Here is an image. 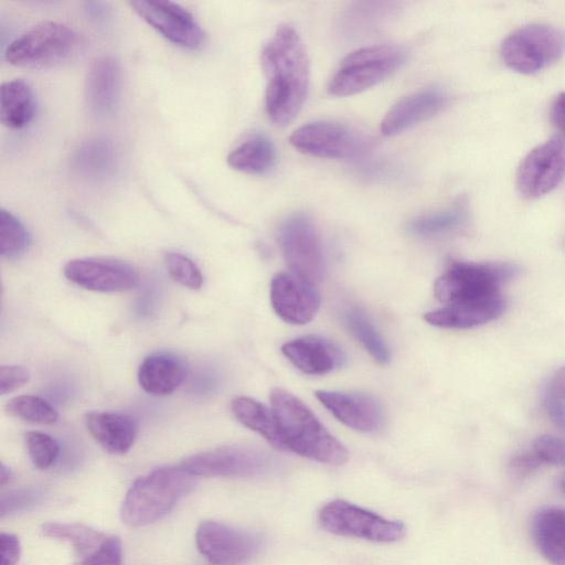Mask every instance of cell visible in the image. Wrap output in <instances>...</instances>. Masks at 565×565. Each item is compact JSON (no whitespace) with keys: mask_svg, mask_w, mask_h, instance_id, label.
<instances>
[{"mask_svg":"<svg viewBox=\"0 0 565 565\" xmlns=\"http://www.w3.org/2000/svg\"><path fill=\"white\" fill-rule=\"evenodd\" d=\"M278 239L291 273L313 285L322 280L326 266L321 241L316 225L307 215L295 214L284 221Z\"/></svg>","mask_w":565,"mask_h":565,"instance_id":"11","label":"cell"},{"mask_svg":"<svg viewBox=\"0 0 565 565\" xmlns=\"http://www.w3.org/2000/svg\"><path fill=\"white\" fill-rule=\"evenodd\" d=\"M319 521L333 534L381 543L395 542L406 532L403 523L386 520L343 500L326 504L319 513Z\"/></svg>","mask_w":565,"mask_h":565,"instance_id":"10","label":"cell"},{"mask_svg":"<svg viewBox=\"0 0 565 565\" xmlns=\"http://www.w3.org/2000/svg\"><path fill=\"white\" fill-rule=\"evenodd\" d=\"M564 33L546 23H531L519 28L502 42L500 53L504 64L521 74H534L564 53Z\"/></svg>","mask_w":565,"mask_h":565,"instance_id":"7","label":"cell"},{"mask_svg":"<svg viewBox=\"0 0 565 565\" xmlns=\"http://www.w3.org/2000/svg\"><path fill=\"white\" fill-rule=\"evenodd\" d=\"M195 543L199 552L215 565H238L255 556L263 539L255 532L232 527L217 521L201 522Z\"/></svg>","mask_w":565,"mask_h":565,"instance_id":"13","label":"cell"},{"mask_svg":"<svg viewBox=\"0 0 565 565\" xmlns=\"http://www.w3.org/2000/svg\"><path fill=\"white\" fill-rule=\"evenodd\" d=\"M565 179V138L555 136L533 148L520 162L515 184L526 199L553 191Z\"/></svg>","mask_w":565,"mask_h":565,"instance_id":"12","label":"cell"},{"mask_svg":"<svg viewBox=\"0 0 565 565\" xmlns=\"http://www.w3.org/2000/svg\"><path fill=\"white\" fill-rule=\"evenodd\" d=\"M270 301L280 319L291 324H305L317 313L320 296L313 284L284 271L271 279Z\"/></svg>","mask_w":565,"mask_h":565,"instance_id":"16","label":"cell"},{"mask_svg":"<svg viewBox=\"0 0 565 565\" xmlns=\"http://www.w3.org/2000/svg\"><path fill=\"white\" fill-rule=\"evenodd\" d=\"M450 97L443 88L427 87L399 99L385 114L381 131L385 136L401 134L443 111Z\"/></svg>","mask_w":565,"mask_h":565,"instance_id":"18","label":"cell"},{"mask_svg":"<svg viewBox=\"0 0 565 565\" xmlns=\"http://www.w3.org/2000/svg\"><path fill=\"white\" fill-rule=\"evenodd\" d=\"M541 465L540 460L531 451L530 454H522L513 458L512 468L519 473L525 475Z\"/></svg>","mask_w":565,"mask_h":565,"instance_id":"41","label":"cell"},{"mask_svg":"<svg viewBox=\"0 0 565 565\" xmlns=\"http://www.w3.org/2000/svg\"><path fill=\"white\" fill-rule=\"evenodd\" d=\"M291 146L310 156L354 159L373 147L372 138L351 126L333 121H315L297 128L289 137Z\"/></svg>","mask_w":565,"mask_h":565,"instance_id":"8","label":"cell"},{"mask_svg":"<svg viewBox=\"0 0 565 565\" xmlns=\"http://www.w3.org/2000/svg\"><path fill=\"white\" fill-rule=\"evenodd\" d=\"M343 321L351 334L377 363H388V348L363 309L356 306L347 308L343 312Z\"/></svg>","mask_w":565,"mask_h":565,"instance_id":"30","label":"cell"},{"mask_svg":"<svg viewBox=\"0 0 565 565\" xmlns=\"http://www.w3.org/2000/svg\"><path fill=\"white\" fill-rule=\"evenodd\" d=\"M85 424L102 448L113 455L126 454L138 434L134 418L121 413L90 412L85 417Z\"/></svg>","mask_w":565,"mask_h":565,"instance_id":"22","label":"cell"},{"mask_svg":"<svg viewBox=\"0 0 565 565\" xmlns=\"http://www.w3.org/2000/svg\"><path fill=\"white\" fill-rule=\"evenodd\" d=\"M260 65L267 79L265 107L277 126L291 122L306 100L310 65L306 46L289 24H280L260 53Z\"/></svg>","mask_w":565,"mask_h":565,"instance_id":"1","label":"cell"},{"mask_svg":"<svg viewBox=\"0 0 565 565\" xmlns=\"http://www.w3.org/2000/svg\"><path fill=\"white\" fill-rule=\"evenodd\" d=\"M532 452L541 463L565 466V439L553 435L539 436L532 446Z\"/></svg>","mask_w":565,"mask_h":565,"instance_id":"36","label":"cell"},{"mask_svg":"<svg viewBox=\"0 0 565 565\" xmlns=\"http://www.w3.org/2000/svg\"><path fill=\"white\" fill-rule=\"evenodd\" d=\"M467 218L466 203L457 201L443 210L418 215L409 221L407 231L418 238H439L460 230Z\"/></svg>","mask_w":565,"mask_h":565,"instance_id":"28","label":"cell"},{"mask_svg":"<svg viewBox=\"0 0 565 565\" xmlns=\"http://www.w3.org/2000/svg\"><path fill=\"white\" fill-rule=\"evenodd\" d=\"M121 74L118 61L110 55L90 64L85 81V99L89 113L97 118L114 114L120 98Z\"/></svg>","mask_w":565,"mask_h":565,"instance_id":"20","label":"cell"},{"mask_svg":"<svg viewBox=\"0 0 565 565\" xmlns=\"http://www.w3.org/2000/svg\"><path fill=\"white\" fill-rule=\"evenodd\" d=\"M180 466L192 476L256 477L276 470L278 462L262 449L228 445L189 456Z\"/></svg>","mask_w":565,"mask_h":565,"instance_id":"9","label":"cell"},{"mask_svg":"<svg viewBox=\"0 0 565 565\" xmlns=\"http://www.w3.org/2000/svg\"><path fill=\"white\" fill-rule=\"evenodd\" d=\"M194 487V476L180 467L157 468L136 479L120 508L122 523L151 524L167 515Z\"/></svg>","mask_w":565,"mask_h":565,"instance_id":"3","label":"cell"},{"mask_svg":"<svg viewBox=\"0 0 565 565\" xmlns=\"http://www.w3.org/2000/svg\"><path fill=\"white\" fill-rule=\"evenodd\" d=\"M564 490H565V481H564Z\"/></svg>","mask_w":565,"mask_h":565,"instance_id":"45","label":"cell"},{"mask_svg":"<svg viewBox=\"0 0 565 565\" xmlns=\"http://www.w3.org/2000/svg\"><path fill=\"white\" fill-rule=\"evenodd\" d=\"M74 171L89 182H103L111 178L118 166L114 143L105 138H93L82 143L72 159Z\"/></svg>","mask_w":565,"mask_h":565,"instance_id":"25","label":"cell"},{"mask_svg":"<svg viewBox=\"0 0 565 565\" xmlns=\"http://www.w3.org/2000/svg\"><path fill=\"white\" fill-rule=\"evenodd\" d=\"M533 542L552 565H565V509L547 507L539 510L531 521Z\"/></svg>","mask_w":565,"mask_h":565,"instance_id":"24","label":"cell"},{"mask_svg":"<svg viewBox=\"0 0 565 565\" xmlns=\"http://www.w3.org/2000/svg\"><path fill=\"white\" fill-rule=\"evenodd\" d=\"M550 391L561 399H565V366L559 369L553 376Z\"/></svg>","mask_w":565,"mask_h":565,"instance_id":"43","label":"cell"},{"mask_svg":"<svg viewBox=\"0 0 565 565\" xmlns=\"http://www.w3.org/2000/svg\"><path fill=\"white\" fill-rule=\"evenodd\" d=\"M132 10L172 43L195 50L204 42V32L193 15L171 1L134 0Z\"/></svg>","mask_w":565,"mask_h":565,"instance_id":"14","label":"cell"},{"mask_svg":"<svg viewBox=\"0 0 565 565\" xmlns=\"http://www.w3.org/2000/svg\"><path fill=\"white\" fill-rule=\"evenodd\" d=\"M507 302L502 294L476 301L445 305L424 316L426 322L444 329H469L499 318Z\"/></svg>","mask_w":565,"mask_h":565,"instance_id":"21","label":"cell"},{"mask_svg":"<svg viewBox=\"0 0 565 565\" xmlns=\"http://www.w3.org/2000/svg\"><path fill=\"white\" fill-rule=\"evenodd\" d=\"M559 401L561 398L550 391L546 399L548 411L558 425L565 426V408Z\"/></svg>","mask_w":565,"mask_h":565,"instance_id":"42","label":"cell"},{"mask_svg":"<svg viewBox=\"0 0 565 565\" xmlns=\"http://www.w3.org/2000/svg\"><path fill=\"white\" fill-rule=\"evenodd\" d=\"M35 99L31 86L23 79L4 82L0 90L1 122L13 129L25 127L34 116Z\"/></svg>","mask_w":565,"mask_h":565,"instance_id":"27","label":"cell"},{"mask_svg":"<svg viewBox=\"0 0 565 565\" xmlns=\"http://www.w3.org/2000/svg\"><path fill=\"white\" fill-rule=\"evenodd\" d=\"M44 536L67 542L78 556L96 550L107 534L79 523L47 522L41 526Z\"/></svg>","mask_w":565,"mask_h":565,"instance_id":"31","label":"cell"},{"mask_svg":"<svg viewBox=\"0 0 565 565\" xmlns=\"http://www.w3.org/2000/svg\"><path fill=\"white\" fill-rule=\"evenodd\" d=\"M277 151L263 134H254L237 145L227 156V164L248 174H264L275 166Z\"/></svg>","mask_w":565,"mask_h":565,"instance_id":"26","label":"cell"},{"mask_svg":"<svg viewBox=\"0 0 565 565\" xmlns=\"http://www.w3.org/2000/svg\"><path fill=\"white\" fill-rule=\"evenodd\" d=\"M28 455L38 469L50 468L60 454L58 443L50 435L41 431H28L24 435Z\"/></svg>","mask_w":565,"mask_h":565,"instance_id":"34","label":"cell"},{"mask_svg":"<svg viewBox=\"0 0 565 565\" xmlns=\"http://www.w3.org/2000/svg\"><path fill=\"white\" fill-rule=\"evenodd\" d=\"M231 408L242 425L262 435L274 447L281 449V440L271 409L247 396L235 397Z\"/></svg>","mask_w":565,"mask_h":565,"instance_id":"29","label":"cell"},{"mask_svg":"<svg viewBox=\"0 0 565 565\" xmlns=\"http://www.w3.org/2000/svg\"><path fill=\"white\" fill-rule=\"evenodd\" d=\"M408 52L395 44H375L360 47L348 54L332 74L328 92L345 97L364 92L398 71Z\"/></svg>","mask_w":565,"mask_h":565,"instance_id":"4","label":"cell"},{"mask_svg":"<svg viewBox=\"0 0 565 565\" xmlns=\"http://www.w3.org/2000/svg\"><path fill=\"white\" fill-rule=\"evenodd\" d=\"M315 395L339 422L352 429L372 433L384 423L383 406L371 394L319 390Z\"/></svg>","mask_w":565,"mask_h":565,"instance_id":"17","label":"cell"},{"mask_svg":"<svg viewBox=\"0 0 565 565\" xmlns=\"http://www.w3.org/2000/svg\"><path fill=\"white\" fill-rule=\"evenodd\" d=\"M270 404L281 440V450L335 466L348 460V451L343 445L298 397L284 388L275 387L270 392Z\"/></svg>","mask_w":565,"mask_h":565,"instance_id":"2","label":"cell"},{"mask_svg":"<svg viewBox=\"0 0 565 565\" xmlns=\"http://www.w3.org/2000/svg\"><path fill=\"white\" fill-rule=\"evenodd\" d=\"M30 241L29 234L21 221L11 212L0 210V254L4 257H15L21 254Z\"/></svg>","mask_w":565,"mask_h":565,"instance_id":"33","label":"cell"},{"mask_svg":"<svg viewBox=\"0 0 565 565\" xmlns=\"http://www.w3.org/2000/svg\"><path fill=\"white\" fill-rule=\"evenodd\" d=\"M284 355L302 373L323 375L345 364L341 347L327 338L305 335L285 343Z\"/></svg>","mask_w":565,"mask_h":565,"instance_id":"19","label":"cell"},{"mask_svg":"<svg viewBox=\"0 0 565 565\" xmlns=\"http://www.w3.org/2000/svg\"><path fill=\"white\" fill-rule=\"evenodd\" d=\"M518 273L509 263L454 262L436 280L434 294L444 305L487 299L500 295Z\"/></svg>","mask_w":565,"mask_h":565,"instance_id":"6","label":"cell"},{"mask_svg":"<svg viewBox=\"0 0 565 565\" xmlns=\"http://www.w3.org/2000/svg\"><path fill=\"white\" fill-rule=\"evenodd\" d=\"M83 43L79 34L58 22H42L14 39L6 49V60L18 67L42 70L68 62Z\"/></svg>","mask_w":565,"mask_h":565,"instance_id":"5","label":"cell"},{"mask_svg":"<svg viewBox=\"0 0 565 565\" xmlns=\"http://www.w3.org/2000/svg\"><path fill=\"white\" fill-rule=\"evenodd\" d=\"M4 411L8 415L31 424L52 425L58 418L56 409L44 398L35 395L11 398Z\"/></svg>","mask_w":565,"mask_h":565,"instance_id":"32","label":"cell"},{"mask_svg":"<svg viewBox=\"0 0 565 565\" xmlns=\"http://www.w3.org/2000/svg\"><path fill=\"white\" fill-rule=\"evenodd\" d=\"M30 380L29 370L21 365H1L0 366V394L11 393Z\"/></svg>","mask_w":565,"mask_h":565,"instance_id":"38","label":"cell"},{"mask_svg":"<svg viewBox=\"0 0 565 565\" xmlns=\"http://www.w3.org/2000/svg\"><path fill=\"white\" fill-rule=\"evenodd\" d=\"M10 478H11L10 469L4 463H1V466H0V483L2 486L6 484L7 482L10 481Z\"/></svg>","mask_w":565,"mask_h":565,"instance_id":"44","label":"cell"},{"mask_svg":"<svg viewBox=\"0 0 565 565\" xmlns=\"http://www.w3.org/2000/svg\"><path fill=\"white\" fill-rule=\"evenodd\" d=\"M63 273L71 282L99 292L128 290L139 281V274L130 264L113 258L72 259L65 264Z\"/></svg>","mask_w":565,"mask_h":565,"instance_id":"15","label":"cell"},{"mask_svg":"<svg viewBox=\"0 0 565 565\" xmlns=\"http://www.w3.org/2000/svg\"><path fill=\"white\" fill-rule=\"evenodd\" d=\"M184 362L174 354L160 352L143 359L138 369V382L142 390L154 396L174 392L185 380Z\"/></svg>","mask_w":565,"mask_h":565,"instance_id":"23","label":"cell"},{"mask_svg":"<svg viewBox=\"0 0 565 565\" xmlns=\"http://www.w3.org/2000/svg\"><path fill=\"white\" fill-rule=\"evenodd\" d=\"M551 116L555 127L565 134V92L559 93L552 105Z\"/></svg>","mask_w":565,"mask_h":565,"instance_id":"40","label":"cell"},{"mask_svg":"<svg viewBox=\"0 0 565 565\" xmlns=\"http://www.w3.org/2000/svg\"><path fill=\"white\" fill-rule=\"evenodd\" d=\"M121 558L122 548L119 537L108 535L96 550L83 555L74 565H120Z\"/></svg>","mask_w":565,"mask_h":565,"instance_id":"37","label":"cell"},{"mask_svg":"<svg viewBox=\"0 0 565 565\" xmlns=\"http://www.w3.org/2000/svg\"><path fill=\"white\" fill-rule=\"evenodd\" d=\"M164 263L169 276L178 284L199 289L203 284V276L199 267L186 256L170 252L164 256Z\"/></svg>","mask_w":565,"mask_h":565,"instance_id":"35","label":"cell"},{"mask_svg":"<svg viewBox=\"0 0 565 565\" xmlns=\"http://www.w3.org/2000/svg\"><path fill=\"white\" fill-rule=\"evenodd\" d=\"M0 548L1 565H17L21 554V545L19 539L11 533H1Z\"/></svg>","mask_w":565,"mask_h":565,"instance_id":"39","label":"cell"}]
</instances>
